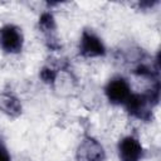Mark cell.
I'll return each mask as SVG.
<instances>
[{
	"label": "cell",
	"mask_w": 161,
	"mask_h": 161,
	"mask_svg": "<svg viewBox=\"0 0 161 161\" xmlns=\"http://www.w3.org/2000/svg\"><path fill=\"white\" fill-rule=\"evenodd\" d=\"M0 109L10 117H16L21 113V103L15 96L3 93L0 94Z\"/></svg>",
	"instance_id": "52a82bcc"
},
{
	"label": "cell",
	"mask_w": 161,
	"mask_h": 161,
	"mask_svg": "<svg viewBox=\"0 0 161 161\" xmlns=\"http://www.w3.org/2000/svg\"><path fill=\"white\" fill-rule=\"evenodd\" d=\"M79 54L86 58H96L106 54V47L101 38L91 30H84L79 40Z\"/></svg>",
	"instance_id": "277c9868"
},
{
	"label": "cell",
	"mask_w": 161,
	"mask_h": 161,
	"mask_svg": "<svg viewBox=\"0 0 161 161\" xmlns=\"http://www.w3.org/2000/svg\"><path fill=\"white\" fill-rule=\"evenodd\" d=\"M107 99L113 104H125L131 96V88L128 82L123 77H113L104 87Z\"/></svg>",
	"instance_id": "3957f363"
},
{
	"label": "cell",
	"mask_w": 161,
	"mask_h": 161,
	"mask_svg": "<svg viewBox=\"0 0 161 161\" xmlns=\"http://www.w3.org/2000/svg\"><path fill=\"white\" fill-rule=\"evenodd\" d=\"M39 28L47 35L49 42L52 40L55 44V42L53 40L54 39V34H55V21H54V18H53V15L50 13L42 14V16L39 18Z\"/></svg>",
	"instance_id": "ba28073f"
},
{
	"label": "cell",
	"mask_w": 161,
	"mask_h": 161,
	"mask_svg": "<svg viewBox=\"0 0 161 161\" xmlns=\"http://www.w3.org/2000/svg\"><path fill=\"white\" fill-rule=\"evenodd\" d=\"M0 161H10V153L0 140Z\"/></svg>",
	"instance_id": "30bf717a"
},
{
	"label": "cell",
	"mask_w": 161,
	"mask_h": 161,
	"mask_svg": "<svg viewBox=\"0 0 161 161\" xmlns=\"http://www.w3.org/2000/svg\"><path fill=\"white\" fill-rule=\"evenodd\" d=\"M24 44V35L20 28L6 24L0 28V48L9 54L20 53Z\"/></svg>",
	"instance_id": "6da1fadb"
},
{
	"label": "cell",
	"mask_w": 161,
	"mask_h": 161,
	"mask_svg": "<svg viewBox=\"0 0 161 161\" xmlns=\"http://www.w3.org/2000/svg\"><path fill=\"white\" fill-rule=\"evenodd\" d=\"M143 155L141 142L133 136L123 137L118 143L119 161H140Z\"/></svg>",
	"instance_id": "5b68a950"
},
{
	"label": "cell",
	"mask_w": 161,
	"mask_h": 161,
	"mask_svg": "<svg viewBox=\"0 0 161 161\" xmlns=\"http://www.w3.org/2000/svg\"><path fill=\"white\" fill-rule=\"evenodd\" d=\"M127 112L142 121H148L151 117V108H152V99L150 94H141V93H131L128 99L125 103Z\"/></svg>",
	"instance_id": "7a4b0ae2"
},
{
	"label": "cell",
	"mask_w": 161,
	"mask_h": 161,
	"mask_svg": "<svg viewBox=\"0 0 161 161\" xmlns=\"http://www.w3.org/2000/svg\"><path fill=\"white\" fill-rule=\"evenodd\" d=\"M78 160L79 161H102L104 152L103 147L93 138H84L78 147Z\"/></svg>",
	"instance_id": "8992f818"
},
{
	"label": "cell",
	"mask_w": 161,
	"mask_h": 161,
	"mask_svg": "<svg viewBox=\"0 0 161 161\" xmlns=\"http://www.w3.org/2000/svg\"><path fill=\"white\" fill-rule=\"evenodd\" d=\"M55 77H57V72L52 68H43L40 70V78L45 82V83H53L55 80Z\"/></svg>",
	"instance_id": "9c48e42d"
}]
</instances>
